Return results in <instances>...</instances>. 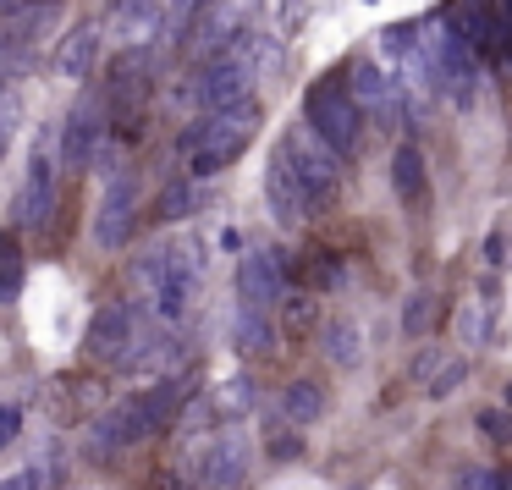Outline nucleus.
I'll return each instance as SVG.
<instances>
[{
    "label": "nucleus",
    "instance_id": "f257e3e1",
    "mask_svg": "<svg viewBox=\"0 0 512 490\" xmlns=\"http://www.w3.org/2000/svg\"><path fill=\"white\" fill-rule=\"evenodd\" d=\"M254 133H259V100L254 94L237 100V105H221V111H199V122L182 133L188 171L193 177H221V171L254 144Z\"/></svg>",
    "mask_w": 512,
    "mask_h": 490
},
{
    "label": "nucleus",
    "instance_id": "f03ea898",
    "mask_svg": "<svg viewBox=\"0 0 512 490\" xmlns=\"http://www.w3.org/2000/svg\"><path fill=\"white\" fill-rule=\"evenodd\" d=\"M276 155L287 160V171L298 177V188L309 193L314 215H320L325 204H336V193H342V155H336V149L325 144V138L314 133L309 122L292 127V133L276 144Z\"/></svg>",
    "mask_w": 512,
    "mask_h": 490
},
{
    "label": "nucleus",
    "instance_id": "7ed1b4c3",
    "mask_svg": "<svg viewBox=\"0 0 512 490\" xmlns=\"http://www.w3.org/2000/svg\"><path fill=\"white\" fill-rule=\"evenodd\" d=\"M303 122H309L342 160H353L358 149H364V111H358V100L347 94L342 78H320L303 94Z\"/></svg>",
    "mask_w": 512,
    "mask_h": 490
},
{
    "label": "nucleus",
    "instance_id": "20e7f679",
    "mask_svg": "<svg viewBox=\"0 0 512 490\" xmlns=\"http://www.w3.org/2000/svg\"><path fill=\"white\" fill-rule=\"evenodd\" d=\"M254 94V39H237L232 50H221V56L199 61V72L188 78V100L199 105V111H221V105H237Z\"/></svg>",
    "mask_w": 512,
    "mask_h": 490
},
{
    "label": "nucleus",
    "instance_id": "39448f33",
    "mask_svg": "<svg viewBox=\"0 0 512 490\" xmlns=\"http://www.w3.org/2000/svg\"><path fill=\"white\" fill-rule=\"evenodd\" d=\"M105 138H111V116H105V100H78L67 116V127H61V171H72V177H83V171L100 166L105 155Z\"/></svg>",
    "mask_w": 512,
    "mask_h": 490
},
{
    "label": "nucleus",
    "instance_id": "423d86ee",
    "mask_svg": "<svg viewBox=\"0 0 512 490\" xmlns=\"http://www.w3.org/2000/svg\"><path fill=\"white\" fill-rule=\"evenodd\" d=\"M138 232V177L133 171H111L105 177V193H100V210H94V243L105 248V254H116V248H127Z\"/></svg>",
    "mask_w": 512,
    "mask_h": 490
},
{
    "label": "nucleus",
    "instance_id": "0eeeda50",
    "mask_svg": "<svg viewBox=\"0 0 512 490\" xmlns=\"http://www.w3.org/2000/svg\"><path fill=\"white\" fill-rule=\"evenodd\" d=\"M342 83H347V94L358 100L364 122H369V116H375V122H402V116H408V94H402V78H391V72L375 67V61H353Z\"/></svg>",
    "mask_w": 512,
    "mask_h": 490
},
{
    "label": "nucleus",
    "instance_id": "6e6552de",
    "mask_svg": "<svg viewBox=\"0 0 512 490\" xmlns=\"http://www.w3.org/2000/svg\"><path fill=\"white\" fill-rule=\"evenodd\" d=\"M287 287H292V270H287V259H281V248H248V254L237 259V303L276 309Z\"/></svg>",
    "mask_w": 512,
    "mask_h": 490
},
{
    "label": "nucleus",
    "instance_id": "1a4fd4ad",
    "mask_svg": "<svg viewBox=\"0 0 512 490\" xmlns=\"http://www.w3.org/2000/svg\"><path fill=\"white\" fill-rule=\"evenodd\" d=\"M133 336H138L133 309H127L122 298H111V303H100V309H94L89 331H83V353H89L94 364H122V353L133 347Z\"/></svg>",
    "mask_w": 512,
    "mask_h": 490
},
{
    "label": "nucleus",
    "instance_id": "9d476101",
    "mask_svg": "<svg viewBox=\"0 0 512 490\" xmlns=\"http://www.w3.org/2000/svg\"><path fill=\"white\" fill-rule=\"evenodd\" d=\"M50 215H56V166H50V149H34L28 177L17 188V226L23 232H50Z\"/></svg>",
    "mask_w": 512,
    "mask_h": 490
},
{
    "label": "nucleus",
    "instance_id": "9b49d317",
    "mask_svg": "<svg viewBox=\"0 0 512 490\" xmlns=\"http://www.w3.org/2000/svg\"><path fill=\"white\" fill-rule=\"evenodd\" d=\"M100 50H105V23L89 17V23H78L72 34H61V45L50 50V67H56V78L83 83V78H94V67H100Z\"/></svg>",
    "mask_w": 512,
    "mask_h": 490
},
{
    "label": "nucleus",
    "instance_id": "f8f14e48",
    "mask_svg": "<svg viewBox=\"0 0 512 490\" xmlns=\"http://www.w3.org/2000/svg\"><path fill=\"white\" fill-rule=\"evenodd\" d=\"M188 397H193V380L188 375H166V380H155V386H144L138 391V424H144V435H160V430H171V424L182 419V408H188Z\"/></svg>",
    "mask_w": 512,
    "mask_h": 490
},
{
    "label": "nucleus",
    "instance_id": "ddd939ff",
    "mask_svg": "<svg viewBox=\"0 0 512 490\" xmlns=\"http://www.w3.org/2000/svg\"><path fill=\"white\" fill-rule=\"evenodd\" d=\"M100 23H105V39H116L122 50H138L160 34V6L155 0H111Z\"/></svg>",
    "mask_w": 512,
    "mask_h": 490
},
{
    "label": "nucleus",
    "instance_id": "4468645a",
    "mask_svg": "<svg viewBox=\"0 0 512 490\" xmlns=\"http://www.w3.org/2000/svg\"><path fill=\"white\" fill-rule=\"evenodd\" d=\"M391 193H397V204L413 215L430 204V171H424V149L413 144V138H402V144L391 149Z\"/></svg>",
    "mask_w": 512,
    "mask_h": 490
},
{
    "label": "nucleus",
    "instance_id": "2eb2a0df",
    "mask_svg": "<svg viewBox=\"0 0 512 490\" xmlns=\"http://www.w3.org/2000/svg\"><path fill=\"white\" fill-rule=\"evenodd\" d=\"M204 490H243L248 485V441L237 430H226L221 441L204 452Z\"/></svg>",
    "mask_w": 512,
    "mask_h": 490
},
{
    "label": "nucleus",
    "instance_id": "dca6fc26",
    "mask_svg": "<svg viewBox=\"0 0 512 490\" xmlns=\"http://www.w3.org/2000/svg\"><path fill=\"white\" fill-rule=\"evenodd\" d=\"M265 199H270V215H276L281 226H298V221H309V215H314L309 193L298 188V177L287 171V160H281V155H270V166H265Z\"/></svg>",
    "mask_w": 512,
    "mask_h": 490
},
{
    "label": "nucleus",
    "instance_id": "f3484780",
    "mask_svg": "<svg viewBox=\"0 0 512 490\" xmlns=\"http://www.w3.org/2000/svg\"><path fill=\"white\" fill-rule=\"evenodd\" d=\"M138 441H149V435H144V424H138V402L133 397L116 402V408L89 430V452L94 457H116V452H127V446H138Z\"/></svg>",
    "mask_w": 512,
    "mask_h": 490
},
{
    "label": "nucleus",
    "instance_id": "a211bd4d",
    "mask_svg": "<svg viewBox=\"0 0 512 490\" xmlns=\"http://www.w3.org/2000/svg\"><path fill=\"white\" fill-rule=\"evenodd\" d=\"M276 336H281L276 309H254V303H237V320H232V342H237V353L265 358V353H276Z\"/></svg>",
    "mask_w": 512,
    "mask_h": 490
},
{
    "label": "nucleus",
    "instance_id": "6ab92c4d",
    "mask_svg": "<svg viewBox=\"0 0 512 490\" xmlns=\"http://www.w3.org/2000/svg\"><path fill=\"white\" fill-rule=\"evenodd\" d=\"M490 331H496V309H490L485 292H468L463 303H457L452 314V336L463 342V353H479V347L490 342Z\"/></svg>",
    "mask_w": 512,
    "mask_h": 490
},
{
    "label": "nucleus",
    "instance_id": "aec40b11",
    "mask_svg": "<svg viewBox=\"0 0 512 490\" xmlns=\"http://www.w3.org/2000/svg\"><path fill=\"white\" fill-rule=\"evenodd\" d=\"M325 413V386L320 380H287V386H281V419L287 424H314Z\"/></svg>",
    "mask_w": 512,
    "mask_h": 490
},
{
    "label": "nucleus",
    "instance_id": "412c9836",
    "mask_svg": "<svg viewBox=\"0 0 512 490\" xmlns=\"http://www.w3.org/2000/svg\"><path fill=\"white\" fill-rule=\"evenodd\" d=\"M320 336H325V342H320V347H325V358H331L336 369H353L358 358H364V336H358V325H353V320H331Z\"/></svg>",
    "mask_w": 512,
    "mask_h": 490
},
{
    "label": "nucleus",
    "instance_id": "4be33fe9",
    "mask_svg": "<svg viewBox=\"0 0 512 490\" xmlns=\"http://www.w3.org/2000/svg\"><path fill=\"white\" fill-rule=\"evenodd\" d=\"M435 320H441V298H435L430 287H413L408 303H402V336H408V342H419V336H430Z\"/></svg>",
    "mask_w": 512,
    "mask_h": 490
},
{
    "label": "nucleus",
    "instance_id": "5701e85b",
    "mask_svg": "<svg viewBox=\"0 0 512 490\" xmlns=\"http://www.w3.org/2000/svg\"><path fill=\"white\" fill-rule=\"evenodd\" d=\"M281 331H292V336H309L314 325H320V303H314V292H281Z\"/></svg>",
    "mask_w": 512,
    "mask_h": 490
},
{
    "label": "nucleus",
    "instance_id": "b1692460",
    "mask_svg": "<svg viewBox=\"0 0 512 490\" xmlns=\"http://www.w3.org/2000/svg\"><path fill=\"white\" fill-rule=\"evenodd\" d=\"M23 237L17 232H0V298H17V287H23Z\"/></svg>",
    "mask_w": 512,
    "mask_h": 490
},
{
    "label": "nucleus",
    "instance_id": "393cba45",
    "mask_svg": "<svg viewBox=\"0 0 512 490\" xmlns=\"http://www.w3.org/2000/svg\"><path fill=\"white\" fill-rule=\"evenodd\" d=\"M160 6V34L166 39H182L193 28V17H199V6L204 0H155Z\"/></svg>",
    "mask_w": 512,
    "mask_h": 490
},
{
    "label": "nucleus",
    "instance_id": "a878e982",
    "mask_svg": "<svg viewBox=\"0 0 512 490\" xmlns=\"http://www.w3.org/2000/svg\"><path fill=\"white\" fill-rule=\"evenodd\" d=\"M463 375H468V358H452V364H441L430 380H424V397L430 402H441V397H452L457 386H463Z\"/></svg>",
    "mask_w": 512,
    "mask_h": 490
},
{
    "label": "nucleus",
    "instance_id": "bb28decb",
    "mask_svg": "<svg viewBox=\"0 0 512 490\" xmlns=\"http://www.w3.org/2000/svg\"><path fill=\"white\" fill-rule=\"evenodd\" d=\"M452 490H501V468H485V463H468V468H457Z\"/></svg>",
    "mask_w": 512,
    "mask_h": 490
},
{
    "label": "nucleus",
    "instance_id": "cd10ccee",
    "mask_svg": "<svg viewBox=\"0 0 512 490\" xmlns=\"http://www.w3.org/2000/svg\"><path fill=\"white\" fill-rule=\"evenodd\" d=\"M188 210H193V188H166L160 204H155L160 221H177V215H188Z\"/></svg>",
    "mask_w": 512,
    "mask_h": 490
},
{
    "label": "nucleus",
    "instance_id": "c85d7f7f",
    "mask_svg": "<svg viewBox=\"0 0 512 490\" xmlns=\"http://www.w3.org/2000/svg\"><path fill=\"white\" fill-rule=\"evenodd\" d=\"M23 435V408L17 402H0V446H12Z\"/></svg>",
    "mask_w": 512,
    "mask_h": 490
},
{
    "label": "nucleus",
    "instance_id": "c756f323",
    "mask_svg": "<svg viewBox=\"0 0 512 490\" xmlns=\"http://www.w3.org/2000/svg\"><path fill=\"white\" fill-rule=\"evenodd\" d=\"M479 430H485V435H490V441H501V446H507V441H512V424H507V413H501V408H490V413H479Z\"/></svg>",
    "mask_w": 512,
    "mask_h": 490
},
{
    "label": "nucleus",
    "instance_id": "7c9ffc66",
    "mask_svg": "<svg viewBox=\"0 0 512 490\" xmlns=\"http://www.w3.org/2000/svg\"><path fill=\"white\" fill-rule=\"evenodd\" d=\"M270 452H276V457H298V452H303V435H298V424H292V430H281L276 441H270Z\"/></svg>",
    "mask_w": 512,
    "mask_h": 490
},
{
    "label": "nucleus",
    "instance_id": "2f4dec72",
    "mask_svg": "<svg viewBox=\"0 0 512 490\" xmlns=\"http://www.w3.org/2000/svg\"><path fill=\"white\" fill-rule=\"evenodd\" d=\"M12 144V105H0V149Z\"/></svg>",
    "mask_w": 512,
    "mask_h": 490
},
{
    "label": "nucleus",
    "instance_id": "473e14b6",
    "mask_svg": "<svg viewBox=\"0 0 512 490\" xmlns=\"http://www.w3.org/2000/svg\"><path fill=\"white\" fill-rule=\"evenodd\" d=\"M6 490H34V474H23V479H12Z\"/></svg>",
    "mask_w": 512,
    "mask_h": 490
},
{
    "label": "nucleus",
    "instance_id": "72a5a7b5",
    "mask_svg": "<svg viewBox=\"0 0 512 490\" xmlns=\"http://www.w3.org/2000/svg\"><path fill=\"white\" fill-rule=\"evenodd\" d=\"M501 402H507V408H512V386H507V397H501Z\"/></svg>",
    "mask_w": 512,
    "mask_h": 490
},
{
    "label": "nucleus",
    "instance_id": "f704fd0d",
    "mask_svg": "<svg viewBox=\"0 0 512 490\" xmlns=\"http://www.w3.org/2000/svg\"><path fill=\"white\" fill-rule=\"evenodd\" d=\"M50 6H56V0H50Z\"/></svg>",
    "mask_w": 512,
    "mask_h": 490
}]
</instances>
